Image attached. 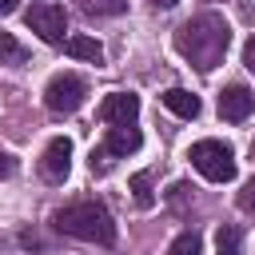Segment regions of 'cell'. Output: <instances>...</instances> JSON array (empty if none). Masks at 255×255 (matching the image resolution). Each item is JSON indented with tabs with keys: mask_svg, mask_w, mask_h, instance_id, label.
<instances>
[{
	"mask_svg": "<svg viewBox=\"0 0 255 255\" xmlns=\"http://www.w3.org/2000/svg\"><path fill=\"white\" fill-rule=\"evenodd\" d=\"M227 48H231V28L219 12H199L175 28V52L195 72H211L215 64H223Z\"/></svg>",
	"mask_w": 255,
	"mask_h": 255,
	"instance_id": "6da1fadb",
	"label": "cell"
},
{
	"mask_svg": "<svg viewBox=\"0 0 255 255\" xmlns=\"http://www.w3.org/2000/svg\"><path fill=\"white\" fill-rule=\"evenodd\" d=\"M52 223L72 235V239H84V243H100V247H112L116 243V219L112 211L100 203V199H80V203H68L52 215Z\"/></svg>",
	"mask_w": 255,
	"mask_h": 255,
	"instance_id": "7a4b0ae2",
	"label": "cell"
},
{
	"mask_svg": "<svg viewBox=\"0 0 255 255\" xmlns=\"http://www.w3.org/2000/svg\"><path fill=\"white\" fill-rule=\"evenodd\" d=\"M187 159L195 163V171L211 183H231L235 179V151L223 143V139H199L191 143Z\"/></svg>",
	"mask_w": 255,
	"mask_h": 255,
	"instance_id": "3957f363",
	"label": "cell"
},
{
	"mask_svg": "<svg viewBox=\"0 0 255 255\" xmlns=\"http://www.w3.org/2000/svg\"><path fill=\"white\" fill-rule=\"evenodd\" d=\"M24 24L44 40V44H64V32H68V12L52 0H40L24 12Z\"/></svg>",
	"mask_w": 255,
	"mask_h": 255,
	"instance_id": "277c9868",
	"label": "cell"
},
{
	"mask_svg": "<svg viewBox=\"0 0 255 255\" xmlns=\"http://www.w3.org/2000/svg\"><path fill=\"white\" fill-rule=\"evenodd\" d=\"M84 96H88V84H84L76 72H56V76L48 80V88H44V104H48L52 112H60V116L76 112V108L84 104Z\"/></svg>",
	"mask_w": 255,
	"mask_h": 255,
	"instance_id": "5b68a950",
	"label": "cell"
},
{
	"mask_svg": "<svg viewBox=\"0 0 255 255\" xmlns=\"http://www.w3.org/2000/svg\"><path fill=\"white\" fill-rule=\"evenodd\" d=\"M68 171H72V139L68 135H56V139H48V147L40 155V175L48 183H64Z\"/></svg>",
	"mask_w": 255,
	"mask_h": 255,
	"instance_id": "8992f818",
	"label": "cell"
},
{
	"mask_svg": "<svg viewBox=\"0 0 255 255\" xmlns=\"http://www.w3.org/2000/svg\"><path fill=\"white\" fill-rule=\"evenodd\" d=\"M135 116H139V96H135V92H112V96H104V104H100V120L112 124V128H124V124H131Z\"/></svg>",
	"mask_w": 255,
	"mask_h": 255,
	"instance_id": "52a82bcc",
	"label": "cell"
},
{
	"mask_svg": "<svg viewBox=\"0 0 255 255\" xmlns=\"http://www.w3.org/2000/svg\"><path fill=\"white\" fill-rule=\"evenodd\" d=\"M251 112H255V96H251V88L231 84V88L219 92V116H223L227 124H243Z\"/></svg>",
	"mask_w": 255,
	"mask_h": 255,
	"instance_id": "ba28073f",
	"label": "cell"
},
{
	"mask_svg": "<svg viewBox=\"0 0 255 255\" xmlns=\"http://www.w3.org/2000/svg\"><path fill=\"white\" fill-rule=\"evenodd\" d=\"M139 143H143L139 128L124 124V128H112V131H108V139H104V151H108V155H131V151H139Z\"/></svg>",
	"mask_w": 255,
	"mask_h": 255,
	"instance_id": "9c48e42d",
	"label": "cell"
},
{
	"mask_svg": "<svg viewBox=\"0 0 255 255\" xmlns=\"http://www.w3.org/2000/svg\"><path fill=\"white\" fill-rule=\"evenodd\" d=\"M159 100H163V108L175 112L179 120H195V116H199V96H191L187 88H167Z\"/></svg>",
	"mask_w": 255,
	"mask_h": 255,
	"instance_id": "30bf717a",
	"label": "cell"
},
{
	"mask_svg": "<svg viewBox=\"0 0 255 255\" xmlns=\"http://www.w3.org/2000/svg\"><path fill=\"white\" fill-rule=\"evenodd\" d=\"M68 56H76V60H92V64H100L104 60V44L96 40V36H68Z\"/></svg>",
	"mask_w": 255,
	"mask_h": 255,
	"instance_id": "8fae6325",
	"label": "cell"
},
{
	"mask_svg": "<svg viewBox=\"0 0 255 255\" xmlns=\"http://www.w3.org/2000/svg\"><path fill=\"white\" fill-rule=\"evenodd\" d=\"M167 255H203V239H199V231H179V235L171 239Z\"/></svg>",
	"mask_w": 255,
	"mask_h": 255,
	"instance_id": "7c38bea8",
	"label": "cell"
},
{
	"mask_svg": "<svg viewBox=\"0 0 255 255\" xmlns=\"http://www.w3.org/2000/svg\"><path fill=\"white\" fill-rule=\"evenodd\" d=\"M24 60H28V48L12 32H0V64H24Z\"/></svg>",
	"mask_w": 255,
	"mask_h": 255,
	"instance_id": "4fadbf2b",
	"label": "cell"
},
{
	"mask_svg": "<svg viewBox=\"0 0 255 255\" xmlns=\"http://www.w3.org/2000/svg\"><path fill=\"white\" fill-rule=\"evenodd\" d=\"M131 199L139 207H151L155 203V191H151V171H135L131 175Z\"/></svg>",
	"mask_w": 255,
	"mask_h": 255,
	"instance_id": "5bb4252c",
	"label": "cell"
},
{
	"mask_svg": "<svg viewBox=\"0 0 255 255\" xmlns=\"http://www.w3.org/2000/svg\"><path fill=\"white\" fill-rule=\"evenodd\" d=\"M239 227H231V223H223L219 231H215V255H239Z\"/></svg>",
	"mask_w": 255,
	"mask_h": 255,
	"instance_id": "9a60e30c",
	"label": "cell"
},
{
	"mask_svg": "<svg viewBox=\"0 0 255 255\" xmlns=\"http://www.w3.org/2000/svg\"><path fill=\"white\" fill-rule=\"evenodd\" d=\"M80 8L88 16H120L128 8V0H80Z\"/></svg>",
	"mask_w": 255,
	"mask_h": 255,
	"instance_id": "2e32d148",
	"label": "cell"
},
{
	"mask_svg": "<svg viewBox=\"0 0 255 255\" xmlns=\"http://www.w3.org/2000/svg\"><path fill=\"white\" fill-rule=\"evenodd\" d=\"M235 203H239V211H247V215H255V179H247V183L239 187V195H235Z\"/></svg>",
	"mask_w": 255,
	"mask_h": 255,
	"instance_id": "e0dca14e",
	"label": "cell"
},
{
	"mask_svg": "<svg viewBox=\"0 0 255 255\" xmlns=\"http://www.w3.org/2000/svg\"><path fill=\"white\" fill-rule=\"evenodd\" d=\"M243 64H247V72L255 76V36H251V40L243 44Z\"/></svg>",
	"mask_w": 255,
	"mask_h": 255,
	"instance_id": "ac0fdd59",
	"label": "cell"
},
{
	"mask_svg": "<svg viewBox=\"0 0 255 255\" xmlns=\"http://www.w3.org/2000/svg\"><path fill=\"white\" fill-rule=\"evenodd\" d=\"M8 12H16V0H0V16H8Z\"/></svg>",
	"mask_w": 255,
	"mask_h": 255,
	"instance_id": "d6986e66",
	"label": "cell"
},
{
	"mask_svg": "<svg viewBox=\"0 0 255 255\" xmlns=\"http://www.w3.org/2000/svg\"><path fill=\"white\" fill-rule=\"evenodd\" d=\"M147 4H155V8H175L179 0H147Z\"/></svg>",
	"mask_w": 255,
	"mask_h": 255,
	"instance_id": "ffe728a7",
	"label": "cell"
},
{
	"mask_svg": "<svg viewBox=\"0 0 255 255\" xmlns=\"http://www.w3.org/2000/svg\"><path fill=\"white\" fill-rule=\"evenodd\" d=\"M251 155H255V139H251Z\"/></svg>",
	"mask_w": 255,
	"mask_h": 255,
	"instance_id": "44dd1931",
	"label": "cell"
}]
</instances>
